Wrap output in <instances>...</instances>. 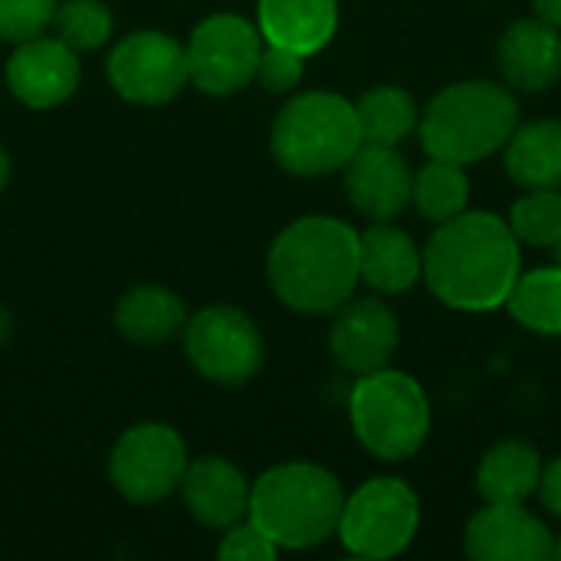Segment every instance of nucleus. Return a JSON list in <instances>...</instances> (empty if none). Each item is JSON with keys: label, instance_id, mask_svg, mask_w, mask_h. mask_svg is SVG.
Segmentation results:
<instances>
[{"label": "nucleus", "instance_id": "a878e982", "mask_svg": "<svg viewBox=\"0 0 561 561\" xmlns=\"http://www.w3.org/2000/svg\"><path fill=\"white\" fill-rule=\"evenodd\" d=\"M53 30L76 53H92L112 39L115 20L102 0H66V3H56Z\"/></svg>", "mask_w": 561, "mask_h": 561}, {"label": "nucleus", "instance_id": "c756f323", "mask_svg": "<svg viewBox=\"0 0 561 561\" xmlns=\"http://www.w3.org/2000/svg\"><path fill=\"white\" fill-rule=\"evenodd\" d=\"M217 556L224 561H273L279 556V546L247 516L243 523L224 529Z\"/></svg>", "mask_w": 561, "mask_h": 561}, {"label": "nucleus", "instance_id": "20e7f679", "mask_svg": "<svg viewBox=\"0 0 561 561\" xmlns=\"http://www.w3.org/2000/svg\"><path fill=\"white\" fill-rule=\"evenodd\" d=\"M519 125V102L490 79L454 82L421 115V145L431 158L473 164L500 151Z\"/></svg>", "mask_w": 561, "mask_h": 561}, {"label": "nucleus", "instance_id": "9d476101", "mask_svg": "<svg viewBox=\"0 0 561 561\" xmlns=\"http://www.w3.org/2000/svg\"><path fill=\"white\" fill-rule=\"evenodd\" d=\"M187 72L191 82L207 95L243 92L263 53V33L256 23L237 13H214L201 20L187 39Z\"/></svg>", "mask_w": 561, "mask_h": 561}, {"label": "nucleus", "instance_id": "a211bd4d", "mask_svg": "<svg viewBox=\"0 0 561 561\" xmlns=\"http://www.w3.org/2000/svg\"><path fill=\"white\" fill-rule=\"evenodd\" d=\"M256 26L263 43L312 56L329 46L339 26V0H260Z\"/></svg>", "mask_w": 561, "mask_h": 561}, {"label": "nucleus", "instance_id": "f704fd0d", "mask_svg": "<svg viewBox=\"0 0 561 561\" xmlns=\"http://www.w3.org/2000/svg\"><path fill=\"white\" fill-rule=\"evenodd\" d=\"M556 559H561V536H559V542H556Z\"/></svg>", "mask_w": 561, "mask_h": 561}, {"label": "nucleus", "instance_id": "7ed1b4c3", "mask_svg": "<svg viewBox=\"0 0 561 561\" xmlns=\"http://www.w3.org/2000/svg\"><path fill=\"white\" fill-rule=\"evenodd\" d=\"M345 490L335 473L316 463L270 467L250 490V519L279 549H312L335 536Z\"/></svg>", "mask_w": 561, "mask_h": 561}, {"label": "nucleus", "instance_id": "6ab92c4d", "mask_svg": "<svg viewBox=\"0 0 561 561\" xmlns=\"http://www.w3.org/2000/svg\"><path fill=\"white\" fill-rule=\"evenodd\" d=\"M358 273L375 293L398 296L421 279L424 253L401 227H391L385 220L358 233Z\"/></svg>", "mask_w": 561, "mask_h": 561}, {"label": "nucleus", "instance_id": "dca6fc26", "mask_svg": "<svg viewBox=\"0 0 561 561\" xmlns=\"http://www.w3.org/2000/svg\"><path fill=\"white\" fill-rule=\"evenodd\" d=\"M181 496L187 513L207 529H230L250 516V490L253 483L224 457L191 460L181 477Z\"/></svg>", "mask_w": 561, "mask_h": 561}, {"label": "nucleus", "instance_id": "7c9ffc66", "mask_svg": "<svg viewBox=\"0 0 561 561\" xmlns=\"http://www.w3.org/2000/svg\"><path fill=\"white\" fill-rule=\"evenodd\" d=\"M536 493L542 496V506L561 519V457H556L549 467H542V480Z\"/></svg>", "mask_w": 561, "mask_h": 561}, {"label": "nucleus", "instance_id": "473e14b6", "mask_svg": "<svg viewBox=\"0 0 561 561\" xmlns=\"http://www.w3.org/2000/svg\"><path fill=\"white\" fill-rule=\"evenodd\" d=\"M7 181H10V154L0 148V191L7 187Z\"/></svg>", "mask_w": 561, "mask_h": 561}, {"label": "nucleus", "instance_id": "aec40b11", "mask_svg": "<svg viewBox=\"0 0 561 561\" xmlns=\"http://www.w3.org/2000/svg\"><path fill=\"white\" fill-rule=\"evenodd\" d=\"M503 148V168L513 184L526 191H561V122L539 118L516 125Z\"/></svg>", "mask_w": 561, "mask_h": 561}, {"label": "nucleus", "instance_id": "6e6552de", "mask_svg": "<svg viewBox=\"0 0 561 561\" xmlns=\"http://www.w3.org/2000/svg\"><path fill=\"white\" fill-rule=\"evenodd\" d=\"M184 352L191 365L214 385H247L266 358L256 322L233 306H207L184 322Z\"/></svg>", "mask_w": 561, "mask_h": 561}, {"label": "nucleus", "instance_id": "1a4fd4ad", "mask_svg": "<svg viewBox=\"0 0 561 561\" xmlns=\"http://www.w3.org/2000/svg\"><path fill=\"white\" fill-rule=\"evenodd\" d=\"M187 463L191 460L184 437L168 424L145 421L128 427L115 440L108 457V477L128 503L151 506L181 486Z\"/></svg>", "mask_w": 561, "mask_h": 561}, {"label": "nucleus", "instance_id": "423d86ee", "mask_svg": "<svg viewBox=\"0 0 561 561\" xmlns=\"http://www.w3.org/2000/svg\"><path fill=\"white\" fill-rule=\"evenodd\" d=\"M352 431L368 454L398 463L414 457L431 431V404L417 378L391 368L362 375L348 398Z\"/></svg>", "mask_w": 561, "mask_h": 561}, {"label": "nucleus", "instance_id": "f257e3e1", "mask_svg": "<svg viewBox=\"0 0 561 561\" xmlns=\"http://www.w3.org/2000/svg\"><path fill=\"white\" fill-rule=\"evenodd\" d=\"M424 276L431 293L460 312H486L506 306L519 279V240L496 214H457L437 224L424 250Z\"/></svg>", "mask_w": 561, "mask_h": 561}, {"label": "nucleus", "instance_id": "cd10ccee", "mask_svg": "<svg viewBox=\"0 0 561 561\" xmlns=\"http://www.w3.org/2000/svg\"><path fill=\"white\" fill-rule=\"evenodd\" d=\"M56 3L59 0H0V39L16 46L46 33V26H53Z\"/></svg>", "mask_w": 561, "mask_h": 561}, {"label": "nucleus", "instance_id": "f03ea898", "mask_svg": "<svg viewBox=\"0 0 561 561\" xmlns=\"http://www.w3.org/2000/svg\"><path fill=\"white\" fill-rule=\"evenodd\" d=\"M266 276L289 309L306 316L339 312L362 279L355 227L322 214L293 220L266 253Z\"/></svg>", "mask_w": 561, "mask_h": 561}, {"label": "nucleus", "instance_id": "f3484780", "mask_svg": "<svg viewBox=\"0 0 561 561\" xmlns=\"http://www.w3.org/2000/svg\"><path fill=\"white\" fill-rule=\"evenodd\" d=\"M500 72L510 89L546 92L561 79V30L539 20H516L500 36Z\"/></svg>", "mask_w": 561, "mask_h": 561}, {"label": "nucleus", "instance_id": "f8f14e48", "mask_svg": "<svg viewBox=\"0 0 561 561\" xmlns=\"http://www.w3.org/2000/svg\"><path fill=\"white\" fill-rule=\"evenodd\" d=\"M398 316L381 299H348L332 322L329 348L342 371L362 378L378 368H388V362L398 352Z\"/></svg>", "mask_w": 561, "mask_h": 561}, {"label": "nucleus", "instance_id": "412c9836", "mask_svg": "<svg viewBox=\"0 0 561 561\" xmlns=\"http://www.w3.org/2000/svg\"><path fill=\"white\" fill-rule=\"evenodd\" d=\"M184 299L164 286H135L115 306V325L135 345H161L184 332Z\"/></svg>", "mask_w": 561, "mask_h": 561}, {"label": "nucleus", "instance_id": "0eeeda50", "mask_svg": "<svg viewBox=\"0 0 561 561\" xmlns=\"http://www.w3.org/2000/svg\"><path fill=\"white\" fill-rule=\"evenodd\" d=\"M421 526L417 493L394 477H378L362 483L345 496L335 536L352 556L362 559H394L401 556Z\"/></svg>", "mask_w": 561, "mask_h": 561}, {"label": "nucleus", "instance_id": "4be33fe9", "mask_svg": "<svg viewBox=\"0 0 561 561\" xmlns=\"http://www.w3.org/2000/svg\"><path fill=\"white\" fill-rule=\"evenodd\" d=\"M542 480V457L523 440H506L486 450L477 470V490L486 503L523 506Z\"/></svg>", "mask_w": 561, "mask_h": 561}, {"label": "nucleus", "instance_id": "c85d7f7f", "mask_svg": "<svg viewBox=\"0 0 561 561\" xmlns=\"http://www.w3.org/2000/svg\"><path fill=\"white\" fill-rule=\"evenodd\" d=\"M302 72H306V56H299V53H293L286 46L266 43L263 53H260V62H256L253 82H260L273 95H286L302 82Z\"/></svg>", "mask_w": 561, "mask_h": 561}, {"label": "nucleus", "instance_id": "2eb2a0df", "mask_svg": "<svg viewBox=\"0 0 561 561\" xmlns=\"http://www.w3.org/2000/svg\"><path fill=\"white\" fill-rule=\"evenodd\" d=\"M467 556L477 561H549L556 559V539L523 506L486 503L463 536Z\"/></svg>", "mask_w": 561, "mask_h": 561}, {"label": "nucleus", "instance_id": "72a5a7b5", "mask_svg": "<svg viewBox=\"0 0 561 561\" xmlns=\"http://www.w3.org/2000/svg\"><path fill=\"white\" fill-rule=\"evenodd\" d=\"M552 253H556V260H559V266H561V240L552 247Z\"/></svg>", "mask_w": 561, "mask_h": 561}, {"label": "nucleus", "instance_id": "ddd939ff", "mask_svg": "<svg viewBox=\"0 0 561 561\" xmlns=\"http://www.w3.org/2000/svg\"><path fill=\"white\" fill-rule=\"evenodd\" d=\"M79 53L59 36H30L7 59V85L26 108L62 105L79 89Z\"/></svg>", "mask_w": 561, "mask_h": 561}, {"label": "nucleus", "instance_id": "4468645a", "mask_svg": "<svg viewBox=\"0 0 561 561\" xmlns=\"http://www.w3.org/2000/svg\"><path fill=\"white\" fill-rule=\"evenodd\" d=\"M342 171L352 207L375 224L401 217L414 197V171L391 145H362Z\"/></svg>", "mask_w": 561, "mask_h": 561}, {"label": "nucleus", "instance_id": "bb28decb", "mask_svg": "<svg viewBox=\"0 0 561 561\" xmlns=\"http://www.w3.org/2000/svg\"><path fill=\"white\" fill-rule=\"evenodd\" d=\"M506 224L519 243L556 247L561 240V191H529L513 204Z\"/></svg>", "mask_w": 561, "mask_h": 561}, {"label": "nucleus", "instance_id": "9b49d317", "mask_svg": "<svg viewBox=\"0 0 561 561\" xmlns=\"http://www.w3.org/2000/svg\"><path fill=\"white\" fill-rule=\"evenodd\" d=\"M112 89L135 105H164L191 82L187 49L161 30H135L122 36L105 62Z\"/></svg>", "mask_w": 561, "mask_h": 561}, {"label": "nucleus", "instance_id": "b1692460", "mask_svg": "<svg viewBox=\"0 0 561 561\" xmlns=\"http://www.w3.org/2000/svg\"><path fill=\"white\" fill-rule=\"evenodd\" d=\"M506 306L519 325L539 335H561V266L519 273Z\"/></svg>", "mask_w": 561, "mask_h": 561}, {"label": "nucleus", "instance_id": "5701e85b", "mask_svg": "<svg viewBox=\"0 0 561 561\" xmlns=\"http://www.w3.org/2000/svg\"><path fill=\"white\" fill-rule=\"evenodd\" d=\"M362 145H391L398 148L417 128V105L398 85H375L355 102Z\"/></svg>", "mask_w": 561, "mask_h": 561}, {"label": "nucleus", "instance_id": "39448f33", "mask_svg": "<svg viewBox=\"0 0 561 561\" xmlns=\"http://www.w3.org/2000/svg\"><path fill=\"white\" fill-rule=\"evenodd\" d=\"M270 148L279 168L299 178L342 171L362 148L355 102L335 92L293 95L273 122Z\"/></svg>", "mask_w": 561, "mask_h": 561}, {"label": "nucleus", "instance_id": "2f4dec72", "mask_svg": "<svg viewBox=\"0 0 561 561\" xmlns=\"http://www.w3.org/2000/svg\"><path fill=\"white\" fill-rule=\"evenodd\" d=\"M536 3V13L546 20V23H552V26H559L561 30V0H533Z\"/></svg>", "mask_w": 561, "mask_h": 561}, {"label": "nucleus", "instance_id": "393cba45", "mask_svg": "<svg viewBox=\"0 0 561 561\" xmlns=\"http://www.w3.org/2000/svg\"><path fill=\"white\" fill-rule=\"evenodd\" d=\"M467 201H470V181L463 174V164L431 158V164H424L414 174V197H411V204L427 220H434V224L454 220L457 214L467 210Z\"/></svg>", "mask_w": 561, "mask_h": 561}]
</instances>
